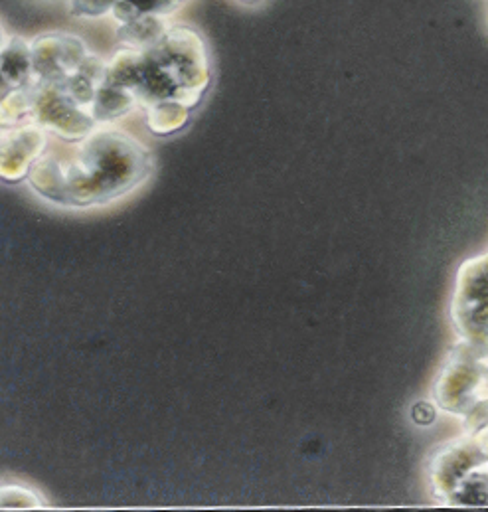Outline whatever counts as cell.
<instances>
[{
	"label": "cell",
	"mask_w": 488,
	"mask_h": 512,
	"mask_svg": "<svg viewBox=\"0 0 488 512\" xmlns=\"http://www.w3.org/2000/svg\"><path fill=\"white\" fill-rule=\"evenodd\" d=\"M153 169L151 151L133 135L111 125L93 129L62 151L46 149L26 180L42 200L64 208L109 204L137 186Z\"/></svg>",
	"instance_id": "6da1fadb"
},
{
	"label": "cell",
	"mask_w": 488,
	"mask_h": 512,
	"mask_svg": "<svg viewBox=\"0 0 488 512\" xmlns=\"http://www.w3.org/2000/svg\"><path fill=\"white\" fill-rule=\"evenodd\" d=\"M210 80L206 44L190 26H170L163 40L145 52L123 48L107 62L105 74V84L127 89L145 109L166 101L194 109Z\"/></svg>",
	"instance_id": "7a4b0ae2"
},
{
	"label": "cell",
	"mask_w": 488,
	"mask_h": 512,
	"mask_svg": "<svg viewBox=\"0 0 488 512\" xmlns=\"http://www.w3.org/2000/svg\"><path fill=\"white\" fill-rule=\"evenodd\" d=\"M32 84L64 82L82 70L89 50L80 36L68 32H48L30 42ZM30 84V86H32Z\"/></svg>",
	"instance_id": "3957f363"
},
{
	"label": "cell",
	"mask_w": 488,
	"mask_h": 512,
	"mask_svg": "<svg viewBox=\"0 0 488 512\" xmlns=\"http://www.w3.org/2000/svg\"><path fill=\"white\" fill-rule=\"evenodd\" d=\"M48 149V131L36 123L4 127L2 131V178L18 182L28 176L36 159Z\"/></svg>",
	"instance_id": "277c9868"
},
{
	"label": "cell",
	"mask_w": 488,
	"mask_h": 512,
	"mask_svg": "<svg viewBox=\"0 0 488 512\" xmlns=\"http://www.w3.org/2000/svg\"><path fill=\"white\" fill-rule=\"evenodd\" d=\"M34 80L30 44L20 36H4L2 44V82L4 95L28 87Z\"/></svg>",
	"instance_id": "5b68a950"
},
{
	"label": "cell",
	"mask_w": 488,
	"mask_h": 512,
	"mask_svg": "<svg viewBox=\"0 0 488 512\" xmlns=\"http://www.w3.org/2000/svg\"><path fill=\"white\" fill-rule=\"evenodd\" d=\"M168 28L164 16L145 14L129 24H121L117 28V42L127 50L145 52L163 40Z\"/></svg>",
	"instance_id": "8992f818"
},
{
	"label": "cell",
	"mask_w": 488,
	"mask_h": 512,
	"mask_svg": "<svg viewBox=\"0 0 488 512\" xmlns=\"http://www.w3.org/2000/svg\"><path fill=\"white\" fill-rule=\"evenodd\" d=\"M145 111H147L145 115H147V125L151 129V133L161 135V137L180 131L190 119V109L180 103H174V101L157 103Z\"/></svg>",
	"instance_id": "52a82bcc"
},
{
	"label": "cell",
	"mask_w": 488,
	"mask_h": 512,
	"mask_svg": "<svg viewBox=\"0 0 488 512\" xmlns=\"http://www.w3.org/2000/svg\"><path fill=\"white\" fill-rule=\"evenodd\" d=\"M186 0H119L113 8L115 20L121 24H129L145 14H159L166 16L180 8Z\"/></svg>",
	"instance_id": "ba28073f"
},
{
	"label": "cell",
	"mask_w": 488,
	"mask_h": 512,
	"mask_svg": "<svg viewBox=\"0 0 488 512\" xmlns=\"http://www.w3.org/2000/svg\"><path fill=\"white\" fill-rule=\"evenodd\" d=\"M119 0H70V14L74 18H99L113 12Z\"/></svg>",
	"instance_id": "9c48e42d"
},
{
	"label": "cell",
	"mask_w": 488,
	"mask_h": 512,
	"mask_svg": "<svg viewBox=\"0 0 488 512\" xmlns=\"http://www.w3.org/2000/svg\"><path fill=\"white\" fill-rule=\"evenodd\" d=\"M242 2H247V4H255V2H259V0H242Z\"/></svg>",
	"instance_id": "30bf717a"
}]
</instances>
